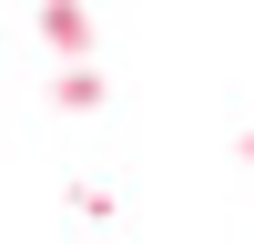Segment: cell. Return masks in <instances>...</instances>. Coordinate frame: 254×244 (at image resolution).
I'll list each match as a JSON object with an SVG mask.
<instances>
[{"mask_svg":"<svg viewBox=\"0 0 254 244\" xmlns=\"http://www.w3.org/2000/svg\"><path fill=\"white\" fill-rule=\"evenodd\" d=\"M41 31H51V41H61V51H81V41H92V20H81V10H71V0H41Z\"/></svg>","mask_w":254,"mask_h":244,"instance_id":"1","label":"cell"},{"mask_svg":"<svg viewBox=\"0 0 254 244\" xmlns=\"http://www.w3.org/2000/svg\"><path fill=\"white\" fill-rule=\"evenodd\" d=\"M51 102H61V112H92V102H102V71H81V61H71V71L51 81Z\"/></svg>","mask_w":254,"mask_h":244,"instance_id":"2","label":"cell"}]
</instances>
